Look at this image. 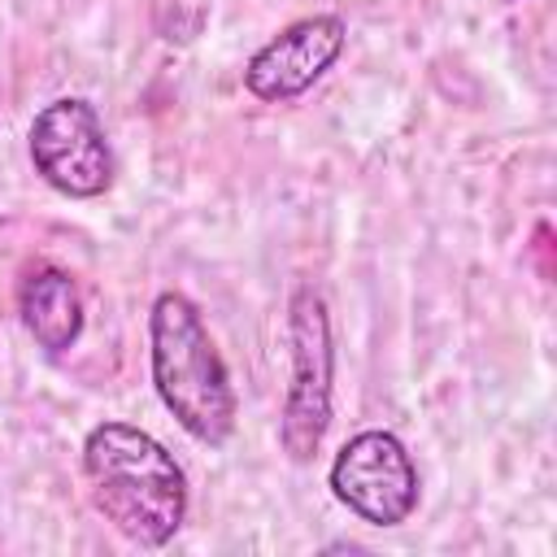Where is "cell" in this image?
<instances>
[{"label": "cell", "instance_id": "6da1fadb", "mask_svg": "<svg viewBox=\"0 0 557 557\" xmlns=\"http://www.w3.org/2000/svg\"><path fill=\"white\" fill-rule=\"evenodd\" d=\"M83 479L96 513L139 548H161L187 518V479L174 453L131 422H100L83 440Z\"/></svg>", "mask_w": 557, "mask_h": 557}, {"label": "cell", "instance_id": "277c9868", "mask_svg": "<svg viewBox=\"0 0 557 557\" xmlns=\"http://www.w3.org/2000/svg\"><path fill=\"white\" fill-rule=\"evenodd\" d=\"M30 161L48 187L74 200H91L113 183V152L100 113L78 96H61L35 113Z\"/></svg>", "mask_w": 557, "mask_h": 557}, {"label": "cell", "instance_id": "7a4b0ae2", "mask_svg": "<svg viewBox=\"0 0 557 557\" xmlns=\"http://www.w3.org/2000/svg\"><path fill=\"white\" fill-rule=\"evenodd\" d=\"M148 344L161 405L191 440L222 448L235 431V387L200 309L183 292H161L152 300Z\"/></svg>", "mask_w": 557, "mask_h": 557}, {"label": "cell", "instance_id": "8992f818", "mask_svg": "<svg viewBox=\"0 0 557 557\" xmlns=\"http://www.w3.org/2000/svg\"><path fill=\"white\" fill-rule=\"evenodd\" d=\"M348 26L335 13H313L283 26L270 44H261L244 65V87L257 100H296L309 91L344 52Z\"/></svg>", "mask_w": 557, "mask_h": 557}, {"label": "cell", "instance_id": "3957f363", "mask_svg": "<svg viewBox=\"0 0 557 557\" xmlns=\"http://www.w3.org/2000/svg\"><path fill=\"white\" fill-rule=\"evenodd\" d=\"M287 352H292V383L283 396L278 444L292 461H309L322 448V435L331 426V379H335L331 318H326V300L313 287L292 292Z\"/></svg>", "mask_w": 557, "mask_h": 557}, {"label": "cell", "instance_id": "52a82bcc", "mask_svg": "<svg viewBox=\"0 0 557 557\" xmlns=\"http://www.w3.org/2000/svg\"><path fill=\"white\" fill-rule=\"evenodd\" d=\"M17 313L26 335L44 348V352H65L78 344L83 335V296L70 270L52 265V261H35L22 274L17 287Z\"/></svg>", "mask_w": 557, "mask_h": 557}, {"label": "cell", "instance_id": "ba28073f", "mask_svg": "<svg viewBox=\"0 0 557 557\" xmlns=\"http://www.w3.org/2000/svg\"><path fill=\"white\" fill-rule=\"evenodd\" d=\"M505 4H513V0H505Z\"/></svg>", "mask_w": 557, "mask_h": 557}, {"label": "cell", "instance_id": "5b68a950", "mask_svg": "<svg viewBox=\"0 0 557 557\" xmlns=\"http://www.w3.org/2000/svg\"><path fill=\"white\" fill-rule=\"evenodd\" d=\"M331 492L370 527H400L418 509V470L392 431H357L331 461Z\"/></svg>", "mask_w": 557, "mask_h": 557}]
</instances>
